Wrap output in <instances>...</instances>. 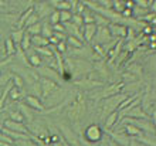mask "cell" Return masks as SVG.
<instances>
[{
  "label": "cell",
  "instance_id": "cell-1",
  "mask_svg": "<svg viewBox=\"0 0 156 146\" xmlns=\"http://www.w3.org/2000/svg\"><path fill=\"white\" fill-rule=\"evenodd\" d=\"M87 112V105H85V99L81 97V94H78L75 99L73 101V105L68 108L67 115L71 119V122L74 123H80L82 121V118L85 116Z\"/></svg>",
  "mask_w": 156,
  "mask_h": 146
},
{
  "label": "cell",
  "instance_id": "cell-2",
  "mask_svg": "<svg viewBox=\"0 0 156 146\" xmlns=\"http://www.w3.org/2000/svg\"><path fill=\"white\" fill-rule=\"evenodd\" d=\"M128 95L126 94H115V95H112V97H108V98H104L102 99V109H101V119H105L107 115H109L111 112L118 109L119 104L126 98Z\"/></svg>",
  "mask_w": 156,
  "mask_h": 146
},
{
  "label": "cell",
  "instance_id": "cell-3",
  "mask_svg": "<svg viewBox=\"0 0 156 146\" xmlns=\"http://www.w3.org/2000/svg\"><path fill=\"white\" fill-rule=\"evenodd\" d=\"M102 135H104V130L97 123H91L82 130V136L85 139V142L88 143H98L101 142L102 139Z\"/></svg>",
  "mask_w": 156,
  "mask_h": 146
},
{
  "label": "cell",
  "instance_id": "cell-4",
  "mask_svg": "<svg viewBox=\"0 0 156 146\" xmlns=\"http://www.w3.org/2000/svg\"><path fill=\"white\" fill-rule=\"evenodd\" d=\"M74 68H73V77H85L88 73L92 71V62L84 58H71Z\"/></svg>",
  "mask_w": 156,
  "mask_h": 146
},
{
  "label": "cell",
  "instance_id": "cell-5",
  "mask_svg": "<svg viewBox=\"0 0 156 146\" xmlns=\"http://www.w3.org/2000/svg\"><path fill=\"white\" fill-rule=\"evenodd\" d=\"M66 95H67V91H66V89H62L61 87H60L57 91H54V92H51L50 95H47L45 98H43V99H41V102H43L44 108H53V106L58 105V104H61V101H64Z\"/></svg>",
  "mask_w": 156,
  "mask_h": 146
},
{
  "label": "cell",
  "instance_id": "cell-6",
  "mask_svg": "<svg viewBox=\"0 0 156 146\" xmlns=\"http://www.w3.org/2000/svg\"><path fill=\"white\" fill-rule=\"evenodd\" d=\"M74 85L78 87V88H81V91H92L95 89L97 87L98 88H102L105 85V82L104 81H95V80H91L88 77H81L75 80L74 81Z\"/></svg>",
  "mask_w": 156,
  "mask_h": 146
},
{
  "label": "cell",
  "instance_id": "cell-7",
  "mask_svg": "<svg viewBox=\"0 0 156 146\" xmlns=\"http://www.w3.org/2000/svg\"><path fill=\"white\" fill-rule=\"evenodd\" d=\"M58 129L61 130V136L68 143V146H81L80 145V139L73 130V128L67 126L66 123H58Z\"/></svg>",
  "mask_w": 156,
  "mask_h": 146
},
{
  "label": "cell",
  "instance_id": "cell-8",
  "mask_svg": "<svg viewBox=\"0 0 156 146\" xmlns=\"http://www.w3.org/2000/svg\"><path fill=\"white\" fill-rule=\"evenodd\" d=\"M38 82H40V87H41V99L45 98L47 95H50L51 92H54V91H57L61 87L58 82L53 81L50 78H44V77L38 78Z\"/></svg>",
  "mask_w": 156,
  "mask_h": 146
},
{
  "label": "cell",
  "instance_id": "cell-9",
  "mask_svg": "<svg viewBox=\"0 0 156 146\" xmlns=\"http://www.w3.org/2000/svg\"><path fill=\"white\" fill-rule=\"evenodd\" d=\"M114 37L111 36V33L108 30V26L104 27V26H97V33H95L94 38H92V44H105L108 41H111Z\"/></svg>",
  "mask_w": 156,
  "mask_h": 146
},
{
  "label": "cell",
  "instance_id": "cell-10",
  "mask_svg": "<svg viewBox=\"0 0 156 146\" xmlns=\"http://www.w3.org/2000/svg\"><path fill=\"white\" fill-rule=\"evenodd\" d=\"M37 73H38V77H44V78H50V80H53V81L58 82L60 85H61V75L58 74L57 69L51 68L48 65H40L37 67Z\"/></svg>",
  "mask_w": 156,
  "mask_h": 146
},
{
  "label": "cell",
  "instance_id": "cell-11",
  "mask_svg": "<svg viewBox=\"0 0 156 146\" xmlns=\"http://www.w3.org/2000/svg\"><path fill=\"white\" fill-rule=\"evenodd\" d=\"M53 9L48 4V2H36V4L33 6L34 13L38 16V19H47V17L53 13Z\"/></svg>",
  "mask_w": 156,
  "mask_h": 146
},
{
  "label": "cell",
  "instance_id": "cell-12",
  "mask_svg": "<svg viewBox=\"0 0 156 146\" xmlns=\"http://www.w3.org/2000/svg\"><path fill=\"white\" fill-rule=\"evenodd\" d=\"M108 30L111 33V36L114 38H125L126 37V26L118 24V23H109L108 24Z\"/></svg>",
  "mask_w": 156,
  "mask_h": 146
},
{
  "label": "cell",
  "instance_id": "cell-13",
  "mask_svg": "<svg viewBox=\"0 0 156 146\" xmlns=\"http://www.w3.org/2000/svg\"><path fill=\"white\" fill-rule=\"evenodd\" d=\"M3 128H7L10 130H14V132H20V134H29V129L24 123H20V122H14L12 119H4L3 122Z\"/></svg>",
  "mask_w": 156,
  "mask_h": 146
},
{
  "label": "cell",
  "instance_id": "cell-14",
  "mask_svg": "<svg viewBox=\"0 0 156 146\" xmlns=\"http://www.w3.org/2000/svg\"><path fill=\"white\" fill-rule=\"evenodd\" d=\"M82 31V36H84V41L87 43H91L92 38H94L95 33H97V24L95 23H85V24L80 27Z\"/></svg>",
  "mask_w": 156,
  "mask_h": 146
},
{
  "label": "cell",
  "instance_id": "cell-15",
  "mask_svg": "<svg viewBox=\"0 0 156 146\" xmlns=\"http://www.w3.org/2000/svg\"><path fill=\"white\" fill-rule=\"evenodd\" d=\"M24 104L29 108H31V109L37 111V112H40V111H44V105H43V102H41L40 98L34 97V95H26L24 97Z\"/></svg>",
  "mask_w": 156,
  "mask_h": 146
},
{
  "label": "cell",
  "instance_id": "cell-16",
  "mask_svg": "<svg viewBox=\"0 0 156 146\" xmlns=\"http://www.w3.org/2000/svg\"><path fill=\"white\" fill-rule=\"evenodd\" d=\"M24 54L29 57L27 58V62H29V65L31 67V68H37V67H40V65H43V58H41L33 48L27 50Z\"/></svg>",
  "mask_w": 156,
  "mask_h": 146
},
{
  "label": "cell",
  "instance_id": "cell-17",
  "mask_svg": "<svg viewBox=\"0 0 156 146\" xmlns=\"http://www.w3.org/2000/svg\"><path fill=\"white\" fill-rule=\"evenodd\" d=\"M123 116H129V118H144V119H149V115L142 109L140 105H136L133 106L132 109H129L128 112H125Z\"/></svg>",
  "mask_w": 156,
  "mask_h": 146
},
{
  "label": "cell",
  "instance_id": "cell-18",
  "mask_svg": "<svg viewBox=\"0 0 156 146\" xmlns=\"http://www.w3.org/2000/svg\"><path fill=\"white\" fill-rule=\"evenodd\" d=\"M109 139L114 141V142H116L121 146H128V143H129V141H131V138H129L128 135L118 134V132H109Z\"/></svg>",
  "mask_w": 156,
  "mask_h": 146
},
{
  "label": "cell",
  "instance_id": "cell-19",
  "mask_svg": "<svg viewBox=\"0 0 156 146\" xmlns=\"http://www.w3.org/2000/svg\"><path fill=\"white\" fill-rule=\"evenodd\" d=\"M122 129H123V134L128 135L129 138H136V136H139V135L144 134L138 126L132 125V123H125V125L122 126Z\"/></svg>",
  "mask_w": 156,
  "mask_h": 146
},
{
  "label": "cell",
  "instance_id": "cell-20",
  "mask_svg": "<svg viewBox=\"0 0 156 146\" xmlns=\"http://www.w3.org/2000/svg\"><path fill=\"white\" fill-rule=\"evenodd\" d=\"M116 123H118V111L111 112V114L107 115V118L104 119V126H105V129H107V130L112 129Z\"/></svg>",
  "mask_w": 156,
  "mask_h": 146
},
{
  "label": "cell",
  "instance_id": "cell-21",
  "mask_svg": "<svg viewBox=\"0 0 156 146\" xmlns=\"http://www.w3.org/2000/svg\"><path fill=\"white\" fill-rule=\"evenodd\" d=\"M136 142L140 143V145H145V146H155V135L153 134H148V136L145 135V132L139 136H136Z\"/></svg>",
  "mask_w": 156,
  "mask_h": 146
},
{
  "label": "cell",
  "instance_id": "cell-22",
  "mask_svg": "<svg viewBox=\"0 0 156 146\" xmlns=\"http://www.w3.org/2000/svg\"><path fill=\"white\" fill-rule=\"evenodd\" d=\"M19 111H20L21 115L24 116V122H27V123H30V122L34 119L33 111H31V108H29V106L26 105V104H20V105H19Z\"/></svg>",
  "mask_w": 156,
  "mask_h": 146
},
{
  "label": "cell",
  "instance_id": "cell-23",
  "mask_svg": "<svg viewBox=\"0 0 156 146\" xmlns=\"http://www.w3.org/2000/svg\"><path fill=\"white\" fill-rule=\"evenodd\" d=\"M66 44L68 48H81V47H84V41L77 38L75 36H67Z\"/></svg>",
  "mask_w": 156,
  "mask_h": 146
},
{
  "label": "cell",
  "instance_id": "cell-24",
  "mask_svg": "<svg viewBox=\"0 0 156 146\" xmlns=\"http://www.w3.org/2000/svg\"><path fill=\"white\" fill-rule=\"evenodd\" d=\"M126 71L128 73H131V74H133V75H136L138 78L142 77V73H144L142 65H140L139 62H135V61H132L129 65H126Z\"/></svg>",
  "mask_w": 156,
  "mask_h": 146
},
{
  "label": "cell",
  "instance_id": "cell-25",
  "mask_svg": "<svg viewBox=\"0 0 156 146\" xmlns=\"http://www.w3.org/2000/svg\"><path fill=\"white\" fill-rule=\"evenodd\" d=\"M17 51V47L14 45V43L12 41V38L9 37L7 40H6V43H4V55H7V57H12V55H14Z\"/></svg>",
  "mask_w": 156,
  "mask_h": 146
},
{
  "label": "cell",
  "instance_id": "cell-26",
  "mask_svg": "<svg viewBox=\"0 0 156 146\" xmlns=\"http://www.w3.org/2000/svg\"><path fill=\"white\" fill-rule=\"evenodd\" d=\"M31 44L33 47H44V45H48V38L43 37L41 34H36V36H31Z\"/></svg>",
  "mask_w": 156,
  "mask_h": 146
},
{
  "label": "cell",
  "instance_id": "cell-27",
  "mask_svg": "<svg viewBox=\"0 0 156 146\" xmlns=\"http://www.w3.org/2000/svg\"><path fill=\"white\" fill-rule=\"evenodd\" d=\"M19 48L21 50V51H27V50L31 48V36L30 34H27L24 30V34H23V38H21V43L20 45H19Z\"/></svg>",
  "mask_w": 156,
  "mask_h": 146
},
{
  "label": "cell",
  "instance_id": "cell-28",
  "mask_svg": "<svg viewBox=\"0 0 156 146\" xmlns=\"http://www.w3.org/2000/svg\"><path fill=\"white\" fill-rule=\"evenodd\" d=\"M9 98H10V101H20L21 98H23V89L20 88H16V87L13 85L12 88H10V91H9Z\"/></svg>",
  "mask_w": 156,
  "mask_h": 146
},
{
  "label": "cell",
  "instance_id": "cell-29",
  "mask_svg": "<svg viewBox=\"0 0 156 146\" xmlns=\"http://www.w3.org/2000/svg\"><path fill=\"white\" fill-rule=\"evenodd\" d=\"M23 34H24V29H16V30H13V33L10 34V38H12V41L14 43L16 47L20 45L21 38H23Z\"/></svg>",
  "mask_w": 156,
  "mask_h": 146
},
{
  "label": "cell",
  "instance_id": "cell-30",
  "mask_svg": "<svg viewBox=\"0 0 156 146\" xmlns=\"http://www.w3.org/2000/svg\"><path fill=\"white\" fill-rule=\"evenodd\" d=\"M53 26L50 24L48 21H44V23H41V36L45 37V38H50V37L53 36Z\"/></svg>",
  "mask_w": 156,
  "mask_h": 146
},
{
  "label": "cell",
  "instance_id": "cell-31",
  "mask_svg": "<svg viewBox=\"0 0 156 146\" xmlns=\"http://www.w3.org/2000/svg\"><path fill=\"white\" fill-rule=\"evenodd\" d=\"M13 87L12 81H9L6 85H4L3 88V92H2V95H0V109H3V106L6 105V99H7V95H9V91H10V88Z\"/></svg>",
  "mask_w": 156,
  "mask_h": 146
},
{
  "label": "cell",
  "instance_id": "cell-32",
  "mask_svg": "<svg viewBox=\"0 0 156 146\" xmlns=\"http://www.w3.org/2000/svg\"><path fill=\"white\" fill-rule=\"evenodd\" d=\"M9 119H12L14 122H20V123H24V116L21 115V112L19 109H13L9 111Z\"/></svg>",
  "mask_w": 156,
  "mask_h": 146
},
{
  "label": "cell",
  "instance_id": "cell-33",
  "mask_svg": "<svg viewBox=\"0 0 156 146\" xmlns=\"http://www.w3.org/2000/svg\"><path fill=\"white\" fill-rule=\"evenodd\" d=\"M94 23L97 26H104V27H107L111 21L108 20L107 17H104L102 14H99V13H94Z\"/></svg>",
  "mask_w": 156,
  "mask_h": 146
},
{
  "label": "cell",
  "instance_id": "cell-34",
  "mask_svg": "<svg viewBox=\"0 0 156 146\" xmlns=\"http://www.w3.org/2000/svg\"><path fill=\"white\" fill-rule=\"evenodd\" d=\"M10 81H12V84L16 88H20L23 89V87H24V80H23V77H20V75H17V74H12V77H10Z\"/></svg>",
  "mask_w": 156,
  "mask_h": 146
},
{
  "label": "cell",
  "instance_id": "cell-35",
  "mask_svg": "<svg viewBox=\"0 0 156 146\" xmlns=\"http://www.w3.org/2000/svg\"><path fill=\"white\" fill-rule=\"evenodd\" d=\"M26 33L27 34H30V36H36V34H40L41 33V23L38 21V23H34V24L29 26V27H26Z\"/></svg>",
  "mask_w": 156,
  "mask_h": 146
},
{
  "label": "cell",
  "instance_id": "cell-36",
  "mask_svg": "<svg viewBox=\"0 0 156 146\" xmlns=\"http://www.w3.org/2000/svg\"><path fill=\"white\" fill-rule=\"evenodd\" d=\"M121 80H122L123 84H128V82L138 81V77H136V75H133V74H131V73H128V71H125V73L121 74Z\"/></svg>",
  "mask_w": 156,
  "mask_h": 146
},
{
  "label": "cell",
  "instance_id": "cell-37",
  "mask_svg": "<svg viewBox=\"0 0 156 146\" xmlns=\"http://www.w3.org/2000/svg\"><path fill=\"white\" fill-rule=\"evenodd\" d=\"M71 23H73V24H75L77 27H82V26H84V19H82V14L73 13V16H71Z\"/></svg>",
  "mask_w": 156,
  "mask_h": 146
},
{
  "label": "cell",
  "instance_id": "cell-38",
  "mask_svg": "<svg viewBox=\"0 0 156 146\" xmlns=\"http://www.w3.org/2000/svg\"><path fill=\"white\" fill-rule=\"evenodd\" d=\"M71 16H73V13L70 10H60V23L71 21Z\"/></svg>",
  "mask_w": 156,
  "mask_h": 146
},
{
  "label": "cell",
  "instance_id": "cell-39",
  "mask_svg": "<svg viewBox=\"0 0 156 146\" xmlns=\"http://www.w3.org/2000/svg\"><path fill=\"white\" fill-rule=\"evenodd\" d=\"M47 19H48V23L51 26L57 24V23H60V12H58V10H53V13H51Z\"/></svg>",
  "mask_w": 156,
  "mask_h": 146
},
{
  "label": "cell",
  "instance_id": "cell-40",
  "mask_svg": "<svg viewBox=\"0 0 156 146\" xmlns=\"http://www.w3.org/2000/svg\"><path fill=\"white\" fill-rule=\"evenodd\" d=\"M31 89H33V94H31V95H34V97H37V98H40L41 99V87H40L38 80L31 84Z\"/></svg>",
  "mask_w": 156,
  "mask_h": 146
},
{
  "label": "cell",
  "instance_id": "cell-41",
  "mask_svg": "<svg viewBox=\"0 0 156 146\" xmlns=\"http://www.w3.org/2000/svg\"><path fill=\"white\" fill-rule=\"evenodd\" d=\"M38 21H40L38 16L33 12V13H31V14L29 16V19L26 20V23H24V29H26V27H29V26H31V24H34V23H38Z\"/></svg>",
  "mask_w": 156,
  "mask_h": 146
},
{
  "label": "cell",
  "instance_id": "cell-42",
  "mask_svg": "<svg viewBox=\"0 0 156 146\" xmlns=\"http://www.w3.org/2000/svg\"><path fill=\"white\" fill-rule=\"evenodd\" d=\"M54 47H55V50H57L60 54H67V48H68V47H67V44H66V40L58 41Z\"/></svg>",
  "mask_w": 156,
  "mask_h": 146
},
{
  "label": "cell",
  "instance_id": "cell-43",
  "mask_svg": "<svg viewBox=\"0 0 156 146\" xmlns=\"http://www.w3.org/2000/svg\"><path fill=\"white\" fill-rule=\"evenodd\" d=\"M55 10H71V4H70V2L68 0H61L60 3L55 6Z\"/></svg>",
  "mask_w": 156,
  "mask_h": 146
},
{
  "label": "cell",
  "instance_id": "cell-44",
  "mask_svg": "<svg viewBox=\"0 0 156 146\" xmlns=\"http://www.w3.org/2000/svg\"><path fill=\"white\" fill-rule=\"evenodd\" d=\"M97 4L102 9H111L112 7V0H97Z\"/></svg>",
  "mask_w": 156,
  "mask_h": 146
},
{
  "label": "cell",
  "instance_id": "cell-45",
  "mask_svg": "<svg viewBox=\"0 0 156 146\" xmlns=\"http://www.w3.org/2000/svg\"><path fill=\"white\" fill-rule=\"evenodd\" d=\"M0 141H3V142H6V143H9V145H14V141H13L10 136H7L6 134H3V132H0Z\"/></svg>",
  "mask_w": 156,
  "mask_h": 146
},
{
  "label": "cell",
  "instance_id": "cell-46",
  "mask_svg": "<svg viewBox=\"0 0 156 146\" xmlns=\"http://www.w3.org/2000/svg\"><path fill=\"white\" fill-rule=\"evenodd\" d=\"M133 3H135V6H139V7H145V9H148L149 6H151V3H149L148 0H133Z\"/></svg>",
  "mask_w": 156,
  "mask_h": 146
},
{
  "label": "cell",
  "instance_id": "cell-47",
  "mask_svg": "<svg viewBox=\"0 0 156 146\" xmlns=\"http://www.w3.org/2000/svg\"><path fill=\"white\" fill-rule=\"evenodd\" d=\"M53 31L66 33V30H64V24H62V23H57V24H53Z\"/></svg>",
  "mask_w": 156,
  "mask_h": 146
},
{
  "label": "cell",
  "instance_id": "cell-48",
  "mask_svg": "<svg viewBox=\"0 0 156 146\" xmlns=\"http://www.w3.org/2000/svg\"><path fill=\"white\" fill-rule=\"evenodd\" d=\"M47 2H48V4H50V6H51V7H54V9H55V6H57V4L60 3L61 0H47Z\"/></svg>",
  "mask_w": 156,
  "mask_h": 146
},
{
  "label": "cell",
  "instance_id": "cell-49",
  "mask_svg": "<svg viewBox=\"0 0 156 146\" xmlns=\"http://www.w3.org/2000/svg\"><path fill=\"white\" fill-rule=\"evenodd\" d=\"M108 146H121V145H118V143L111 141V139H108Z\"/></svg>",
  "mask_w": 156,
  "mask_h": 146
},
{
  "label": "cell",
  "instance_id": "cell-50",
  "mask_svg": "<svg viewBox=\"0 0 156 146\" xmlns=\"http://www.w3.org/2000/svg\"><path fill=\"white\" fill-rule=\"evenodd\" d=\"M3 122H4V118H3V116H0V130L3 129Z\"/></svg>",
  "mask_w": 156,
  "mask_h": 146
},
{
  "label": "cell",
  "instance_id": "cell-51",
  "mask_svg": "<svg viewBox=\"0 0 156 146\" xmlns=\"http://www.w3.org/2000/svg\"><path fill=\"white\" fill-rule=\"evenodd\" d=\"M88 2H91V3H97V0H88Z\"/></svg>",
  "mask_w": 156,
  "mask_h": 146
},
{
  "label": "cell",
  "instance_id": "cell-52",
  "mask_svg": "<svg viewBox=\"0 0 156 146\" xmlns=\"http://www.w3.org/2000/svg\"><path fill=\"white\" fill-rule=\"evenodd\" d=\"M36 2H47V0H36Z\"/></svg>",
  "mask_w": 156,
  "mask_h": 146
},
{
  "label": "cell",
  "instance_id": "cell-53",
  "mask_svg": "<svg viewBox=\"0 0 156 146\" xmlns=\"http://www.w3.org/2000/svg\"><path fill=\"white\" fill-rule=\"evenodd\" d=\"M105 146H108V145H105Z\"/></svg>",
  "mask_w": 156,
  "mask_h": 146
}]
</instances>
